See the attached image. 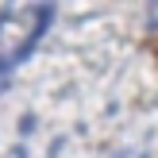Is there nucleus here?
Listing matches in <instances>:
<instances>
[{"instance_id":"f257e3e1","label":"nucleus","mask_w":158,"mask_h":158,"mask_svg":"<svg viewBox=\"0 0 158 158\" xmlns=\"http://www.w3.org/2000/svg\"><path fill=\"white\" fill-rule=\"evenodd\" d=\"M50 15H54L50 4H31V8L19 4L0 12V85L43 39V31L50 27Z\"/></svg>"}]
</instances>
